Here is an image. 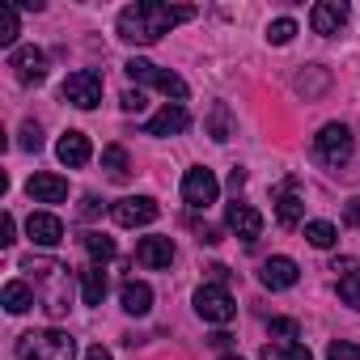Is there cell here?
I'll return each instance as SVG.
<instances>
[{"mask_svg":"<svg viewBox=\"0 0 360 360\" xmlns=\"http://www.w3.org/2000/svg\"><path fill=\"white\" fill-rule=\"evenodd\" d=\"M195 9L191 5H161V0H140L119 13V39L136 43V47H153L161 34H169L178 22H191Z\"/></svg>","mask_w":360,"mask_h":360,"instance_id":"obj_1","label":"cell"},{"mask_svg":"<svg viewBox=\"0 0 360 360\" xmlns=\"http://www.w3.org/2000/svg\"><path fill=\"white\" fill-rule=\"evenodd\" d=\"M22 271H30V280L43 288V309L51 318H64L68 314V267L56 263V259H22Z\"/></svg>","mask_w":360,"mask_h":360,"instance_id":"obj_2","label":"cell"},{"mask_svg":"<svg viewBox=\"0 0 360 360\" xmlns=\"http://www.w3.org/2000/svg\"><path fill=\"white\" fill-rule=\"evenodd\" d=\"M72 356H77V339L68 330H30L13 347V360H72Z\"/></svg>","mask_w":360,"mask_h":360,"instance_id":"obj_3","label":"cell"},{"mask_svg":"<svg viewBox=\"0 0 360 360\" xmlns=\"http://www.w3.org/2000/svg\"><path fill=\"white\" fill-rule=\"evenodd\" d=\"M127 68V77L136 81V85H153V89H161L165 98H174V106L178 102H187V81L178 77V72H169V68H157V64H148V60H127L123 64Z\"/></svg>","mask_w":360,"mask_h":360,"instance_id":"obj_4","label":"cell"},{"mask_svg":"<svg viewBox=\"0 0 360 360\" xmlns=\"http://www.w3.org/2000/svg\"><path fill=\"white\" fill-rule=\"evenodd\" d=\"M314 157H318L322 165H330V169L347 165V161H352V131H347L343 123H326V127L314 136Z\"/></svg>","mask_w":360,"mask_h":360,"instance_id":"obj_5","label":"cell"},{"mask_svg":"<svg viewBox=\"0 0 360 360\" xmlns=\"http://www.w3.org/2000/svg\"><path fill=\"white\" fill-rule=\"evenodd\" d=\"M217 195H221V183H217V174L208 165H195V169L183 174V204L187 208H195V212L200 208H212Z\"/></svg>","mask_w":360,"mask_h":360,"instance_id":"obj_6","label":"cell"},{"mask_svg":"<svg viewBox=\"0 0 360 360\" xmlns=\"http://www.w3.org/2000/svg\"><path fill=\"white\" fill-rule=\"evenodd\" d=\"M60 94H64V102H72V106H81V110H94V106L102 102V77H98L94 68L68 72L64 85H60Z\"/></svg>","mask_w":360,"mask_h":360,"instance_id":"obj_7","label":"cell"},{"mask_svg":"<svg viewBox=\"0 0 360 360\" xmlns=\"http://www.w3.org/2000/svg\"><path fill=\"white\" fill-rule=\"evenodd\" d=\"M195 314H200L204 322L225 326V322H233L238 305H233V297H229V288H225V284H204V288L195 292Z\"/></svg>","mask_w":360,"mask_h":360,"instance_id":"obj_8","label":"cell"},{"mask_svg":"<svg viewBox=\"0 0 360 360\" xmlns=\"http://www.w3.org/2000/svg\"><path fill=\"white\" fill-rule=\"evenodd\" d=\"M157 212H161V208H157V200H148V195H127V200L110 204V217H115V225H123V229L153 225Z\"/></svg>","mask_w":360,"mask_h":360,"instance_id":"obj_9","label":"cell"},{"mask_svg":"<svg viewBox=\"0 0 360 360\" xmlns=\"http://www.w3.org/2000/svg\"><path fill=\"white\" fill-rule=\"evenodd\" d=\"M9 68H13V77H18L22 85H43V81H47V56H43L39 47H13Z\"/></svg>","mask_w":360,"mask_h":360,"instance_id":"obj_10","label":"cell"},{"mask_svg":"<svg viewBox=\"0 0 360 360\" xmlns=\"http://www.w3.org/2000/svg\"><path fill=\"white\" fill-rule=\"evenodd\" d=\"M309 26H314V34H339L347 26V5L343 0H318L309 9Z\"/></svg>","mask_w":360,"mask_h":360,"instance_id":"obj_11","label":"cell"},{"mask_svg":"<svg viewBox=\"0 0 360 360\" xmlns=\"http://www.w3.org/2000/svg\"><path fill=\"white\" fill-rule=\"evenodd\" d=\"M225 225L242 238V242H255L259 233H263V217L250 208V204H242V200H233L229 204V212H225Z\"/></svg>","mask_w":360,"mask_h":360,"instance_id":"obj_12","label":"cell"},{"mask_svg":"<svg viewBox=\"0 0 360 360\" xmlns=\"http://www.w3.org/2000/svg\"><path fill=\"white\" fill-rule=\"evenodd\" d=\"M26 233H30V242L34 246H60L64 242V221L60 217H51V212H30V221H26Z\"/></svg>","mask_w":360,"mask_h":360,"instance_id":"obj_13","label":"cell"},{"mask_svg":"<svg viewBox=\"0 0 360 360\" xmlns=\"http://www.w3.org/2000/svg\"><path fill=\"white\" fill-rule=\"evenodd\" d=\"M259 280H263V288H292L297 280H301V267L292 263V259H284V255H276V259H267L263 267H259Z\"/></svg>","mask_w":360,"mask_h":360,"instance_id":"obj_14","label":"cell"},{"mask_svg":"<svg viewBox=\"0 0 360 360\" xmlns=\"http://www.w3.org/2000/svg\"><path fill=\"white\" fill-rule=\"evenodd\" d=\"M26 195L34 204H64L68 200V183L60 174H34L30 183H26Z\"/></svg>","mask_w":360,"mask_h":360,"instance_id":"obj_15","label":"cell"},{"mask_svg":"<svg viewBox=\"0 0 360 360\" xmlns=\"http://www.w3.org/2000/svg\"><path fill=\"white\" fill-rule=\"evenodd\" d=\"M191 127V115L183 106H161L148 123H144V136H178Z\"/></svg>","mask_w":360,"mask_h":360,"instance_id":"obj_16","label":"cell"},{"mask_svg":"<svg viewBox=\"0 0 360 360\" xmlns=\"http://www.w3.org/2000/svg\"><path fill=\"white\" fill-rule=\"evenodd\" d=\"M56 157H60L68 169H81V165H89V157H94V148H89V136H85V131H64V136H60V144H56Z\"/></svg>","mask_w":360,"mask_h":360,"instance_id":"obj_17","label":"cell"},{"mask_svg":"<svg viewBox=\"0 0 360 360\" xmlns=\"http://www.w3.org/2000/svg\"><path fill=\"white\" fill-rule=\"evenodd\" d=\"M136 263H140V267H153V271L169 267V263H174V242H169V238H140Z\"/></svg>","mask_w":360,"mask_h":360,"instance_id":"obj_18","label":"cell"},{"mask_svg":"<svg viewBox=\"0 0 360 360\" xmlns=\"http://www.w3.org/2000/svg\"><path fill=\"white\" fill-rule=\"evenodd\" d=\"M276 221H280L284 229H297V225L305 221V200L297 195V187H292V183L284 187V195H280V204H276Z\"/></svg>","mask_w":360,"mask_h":360,"instance_id":"obj_19","label":"cell"},{"mask_svg":"<svg viewBox=\"0 0 360 360\" xmlns=\"http://www.w3.org/2000/svg\"><path fill=\"white\" fill-rule=\"evenodd\" d=\"M119 301H123V309H127V314L144 318V314L153 309V288H148V284H140V280H127V284L119 288Z\"/></svg>","mask_w":360,"mask_h":360,"instance_id":"obj_20","label":"cell"},{"mask_svg":"<svg viewBox=\"0 0 360 360\" xmlns=\"http://www.w3.org/2000/svg\"><path fill=\"white\" fill-rule=\"evenodd\" d=\"M259 360H314V352L297 339H271V343H263Z\"/></svg>","mask_w":360,"mask_h":360,"instance_id":"obj_21","label":"cell"},{"mask_svg":"<svg viewBox=\"0 0 360 360\" xmlns=\"http://www.w3.org/2000/svg\"><path fill=\"white\" fill-rule=\"evenodd\" d=\"M102 169H106L110 183H127V174H131L127 148H123V144H106V148H102Z\"/></svg>","mask_w":360,"mask_h":360,"instance_id":"obj_22","label":"cell"},{"mask_svg":"<svg viewBox=\"0 0 360 360\" xmlns=\"http://www.w3.org/2000/svg\"><path fill=\"white\" fill-rule=\"evenodd\" d=\"M102 297H106V271L102 267H85L81 271V301L85 305H102Z\"/></svg>","mask_w":360,"mask_h":360,"instance_id":"obj_23","label":"cell"},{"mask_svg":"<svg viewBox=\"0 0 360 360\" xmlns=\"http://www.w3.org/2000/svg\"><path fill=\"white\" fill-rule=\"evenodd\" d=\"M81 246H85V255L94 259V267H102V263L115 259V238H106V233H94V229H89V233L81 238Z\"/></svg>","mask_w":360,"mask_h":360,"instance_id":"obj_24","label":"cell"},{"mask_svg":"<svg viewBox=\"0 0 360 360\" xmlns=\"http://www.w3.org/2000/svg\"><path fill=\"white\" fill-rule=\"evenodd\" d=\"M30 305H34V288L26 280H9L5 284V309L9 314H26Z\"/></svg>","mask_w":360,"mask_h":360,"instance_id":"obj_25","label":"cell"},{"mask_svg":"<svg viewBox=\"0 0 360 360\" xmlns=\"http://www.w3.org/2000/svg\"><path fill=\"white\" fill-rule=\"evenodd\" d=\"M326 85H330V72L326 68H305L301 77H297V94H305V98H318V94H326Z\"/></svg>","mask_w":360,"mask_h":360,"instance_id":"obj_26","label":"cell"},{"mask_svg":"<svg viewBox=\"0 0 360 360\" xmlns=\"http://www.w3.org/2000/svg\"><path fill=\"white\" fill-rule=\"evenodd\" d=\"M335 238H339V229H335L330 221H309V225H305V242L318 246V250H330Z\"/></svg>","mask_w":360,"mask_h":360,"instance_id":"obj_27","label":"cell"},{"mask_svg":"<svg viewBox=\"0 0 360 360\" xmlns=\"http://www.w3.org/2000/svg\"><path fill=\"white\" fill-rule=\"evenodd\" d=\"M208 131H212V140H221V144L233 136V123H229V106H225V102L212 106V115H208Z\"/></svg>","mask_w":360,"mask_h":360,"instance_id":"obj_28","label":"cell"},{"mask_svg":"<svg viewBox=\"0 0 360 360\" xmlns=\"http://www.w3.org/2000/svg\"><path fill=\"white\" fill-rule=\"evenodd\" d=\"M18 9L13 5H0V47H13L18 43Z\"/></svg>","mask_w":360,"mask_h":360,"instance_id":"obj_29","label":"cell"},{"mask_svg":"<svg viewBox=\"0 0 360 360\" xmlns=\"http://www.w3.org/2000/svg\"><path fill=\"white\" fill-rule=\"evenodd\" d=\"M292 34H297V22H292V18H280V22L267 26V43H276V47L292 43Z\"/></svg>","mask_w":360,"mask_h":360,"instance_id":"obj_30","label":"cell"},{"mask_svg":"<svg viewBox=\"0 0 360 360\" xmlns=\"http://www.w3.org/2000/svg\"><path fill=\"white\" fill-rule=\"evenodd\" d=\"M339 297H343V305L360 309V271H347V276L339 280Z\"/></svg>","mask_w":360,"mask_h":360,"instance_id":"obj_31","label":"cell"},{"mask_svg":"<svg viewBox=\"0 0 360 360\" xmlns=\"http://www.w3.org/2000/svg\"><path fill=\"white\" fill-rule=\"evenodd\" d=\"M326 360H360V347H356L352 339H335V343L326 347Z\"/></svg>","mask_w":360,"mask_h":360,"instance_id":"obj_32","label":"cell"},{"mask_svg":"<svg viewBox=\"0 0 360 360\" xmlns=\"http://www.w3.org/2000/svg\"><path fill=\"white\" fill-rule=\"evenodd\" d=\"M18 144H22L26 153H39V148H43V131H39V123H26V127H22V140H18Z\"/></svg>","mask_w":360,"mask_h":360,"instance_id":"obj_33","label":"cell"},{"mask_svg":"<svg viewBox=\"0 0 360 360\" xmlns=\"http://www.w3.org/2000/svg\"><path fill=\"white\" fill-rule=\"evenodd\" d=\"M119 106H123V110H127V115H140V110H144V106H148V98H144V94H140V89H127V94H123V98H119Z\"/></svg>","mask_w":360,"mask_h":360,"instance_id":"obj_34","label":"cell"},{"mask_svg":"<svg viewBox=\"0 0 360 360\" xmlns=\"http://www.w3.org/2000/svg\"><path fill=\"white\" fill-rule=\"evenodd\" d=\"M271 335H284V339H297V335H301V326H297L292 318H271Z\"/></svg>","mask_w":360,"mask_h":360,"instance_id":"obj_35","label":"cell"},{"mask_svg":"<svg viewBox=\"0 0 360 360\" xmlns=\"http://www.w3.org/2000/svg\"><path fill=\"white\" fill-rule=\"evenodd\" d=\"M13 233H18V221H13V212H5V221H0V246H13L18 242Z\"/></svg>","mask_w":360,"mask_h":360,"instance_id":"obj_36","label":"cell"},{"mask_svg":"<svg viewBox=\"0 0 360 360\" xmlns=\"http://www.w3.org/2000/svg\"><path fill=\"white\" fill-rule=\"evenodd\" d=\"M343 221L360 229V195H356V200H347V208H343Z\"/></svg>","mask_w":360,"mask_h":360,"instance_id":"obj_37","label":"cell"},{"mask_svg":"<svg viewBox=\"0 0 360 360\" xmlns=\"http://www.w3.org/2000/svg\"><path fill=\"white\" fill-rule=\"evenodd\" d=\"M98 212H102V204H98L94 195H85V200H81V217H85V221H94Z\"/></svg>","mask_w":360,"mask_h":360,"instance_id":"obj_38","label":"cell"},{"mask_svg":"<svg viewBox=\"0 0 360 360\" xmlns=\"http://www.w3.org/2000/svg\"><path fill=\"white\" fill-rule=\"evenodd\" d=\"M85 360H115V356H110V352H106V347H102V343H94V347H89V352H85Z\"/></svg>","mask_w":360,"mask_h":360,"instance_id":"obj_39","label":"cell"},{"mask_svg":"<svg viewBox=\"0 0 360 360\" xmlns=\"http://www.w3.org/2000/svg\"><path fill=\"white\" fill-rule=\"evenodd\" d=\"M208 271H212V284H225L229 280V267H221V263H212Z\"/></svg>","mask_w":360,"mask_h":360,"instance_id":"obj_40","label":"cell"},{"mask_svg":"<svg viewBox=\"0 0 360 360\" xmlns=\"http://www.w3.org/2000/svg\"><path fill=\"white\" fill-rule=\"evenodd\" d=\"M242 183H246V169H233V174H229V187H233V191H238V187H242Z\"/></svg>","mask_w":360,"mask_h":360,"instance_id":"obj_41","label":"cell"},{"mask_svg":"<svg viewBox=\"0 0 360 360\" xmlns=\"http://www.w3.org/2000/svg\"><path fill=\"white\" fill-rule=\"evenodd\" d=\"M330 271H356V263H352V259H335V267H330Z\"/></svg>","mask_w":360,"mask_h":360,"instance_id":"obj_42","label":"cell"},{"mask_svg":"<svg viewBox=\"0 0 360 360\" xmlns=\"http://www.w3.org/2000/svg\"><path fill=\"white\" fill-rule=\"evenodd\" d=\"M221 360H242V356H221Z\"/></svg>","mask_w":360,"mask_h":360,"instance_id":"obj_43","label":"cell"}]
</instances>
